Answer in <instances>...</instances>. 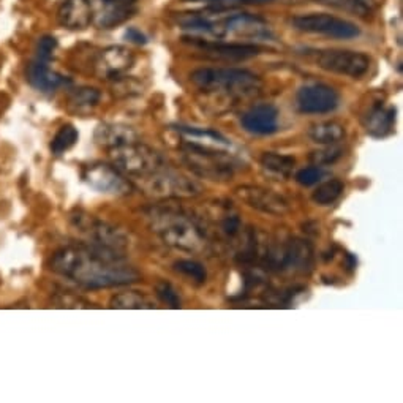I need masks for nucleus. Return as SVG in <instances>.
Instances as JSON below:
<instances>
[{
    "label": "nucleus",
    "mask_w": 403,
    "mask_h": 403,
    "mask_svg": "<svg viewBox=\"0 0 403 403\" xmlns=\"http://www.w3.org/2000/svg\"><path fill=\"white\" fill-rule=\"evenodd\" d=\"M48 63L35 59L27 68V81L40 92H54L67 83V79L49 68Z\"/></svg>",
    "instance_id": "obj_20"
},
{
    "label": "nucleus",
    "mask_w": 403,
    "mask_h": 403,
    "mask_svg": "<svg viewBox=\"0 0 403 403\" xmlns=\"http://www.w3.org/2000/svg\"><path fill=\"white\" fill-rule=\"evenodd\" d=\"M51 269L89 290L124 286L138 282L141 273L127 263L120 251L78 244L57 250Z\"/></svg>",
    "instance_id": "obj_1"
},
{
    "label": "nucleus",
    "mask_w": 403,
    "mask_h": 403,
    "mask_svg": "<svg viewBox=\"0 0 403 403\" xmlns=\"http://www.w3.org/2000/svg\"><path fill=\"white\" fill-rule=\"evenodd\" d=\"M338 93L326 84H307L298 90L296 103L304 114H328L338 106Z\"/></svg>",
    "instance_id": "obj_13"
},
{
    "label": "nucleus",
    "mask_w": 403,
    "mask_h": 403,
    "mask_svg": "<svg viewBox=\"0 0 403 403\" xmlns=\"http://www.w3.org/2000/svg\"><path fill=\"white\" fill-rule=\"evenodd\" d=\"M95 5L93 0H66L57 13L61 26L70 31H84L93 24Z\"/></svg>",
    "instance_id": "obj_16"
},
{
    "label": "nucleus",
    "mask_w": 403,
    "mask_h": 403,
    "mask_svg": "<svg viewBox=\"0 0 403 403\" xmlns=\"http://www.w3.org/2000/svg\"><path fill=\"white\" fill-rule=\"evenodd\" d=\"M294 28L305 33H320L337 40H351L359 35V28L347 19L326 13L299 14L291 21Z\"/></svg>",
    "instance_id": "obj_9"
},
{
    "label": "nucleus",
    "mask_w": 403,
    "mask_h": 403,
    "mask_svg": "<svg viewBox=\"0 0 403 403\" xmlns=\"http://www.w3.org/2000/svg\"><path fill=\"white\" fill-rule=\"evenodd\" d=\"M312 2L357 18H370L377 10V0H312Z\"/></svg>",
    "instance_id": "obj_23"
},
{
    "label": "nucleus",
    "mask_w": 403,
    "mask_h": 403,
    "mask_svg": "<svg viewBox=\"0 0 403 403\" xmlns=\"http://www.w3.org/2000/svg\"><path fill=\"white\" fill-rule=\"evenodd\" d=\"M220 226H221V231L225 233L228 237H234L239 234V231L242 229V223H241V219L237 217L236 214H233V215H226V217L221 220Z\"/></svg>",
    "instance_id": "obj_36"
},
{
    "label": "nucleus",
    "mask_w": 403,
    "mask_h": 403,
    "mask_svg": "<svg viewBox=\"0 0 403 403\" xmlns=\"http://www.w3.org/2000/svg\"><path fill=\"white\" fill-rule=\"evenodd\" d=\"M56 46H57V41L54 37H49V35L41 37L38 41V46H37V61H41V62L51 61V57L56 51Z\"/></svg>",
    "instance_id": "obj_35"
},
{
    "label": "nucleus",
    "mask_w": 403,
    "mask_h": 403,
    "mask_svg": "<svg viewBox=\"0 0 403 403\" xmlns=\"http://www.w3.org/2000/svg\"><path fill=\"white\" fill-rule=\"evenodd\" d=\"M84 181L93 190L106 195H127L132 192V185L124 177V174L108 163H93L84 171Z\"/></svg>",
    "instance_id": "obj_11"
},
{
    "label": "nucleus",
    "mask_w": 403,
    "mask_h": 403,
    "mask_svg": "<svg viewBox=\"0 0 403 403\" xmlns=\"http://www.w3.org/2000/svg\"><path fill=\"white\" fill-rule=\"evenodd\" d=\"M237 195L241 197V199L246 201L248 206L266 214L283 215L285 212L290 211L286 199L271 190L261 189V187H242V189L237 190Z\"/></svg>",
    "instance_id": "obj_18"
},
{
    "label": "nucleus",
    "mask_w": 403,
    "mask_h": 403,
    "mask_svg": "<svg viewBox=\"0 0 403 403\" xmlns=\"http://www.w3.org/2000/svg\"><path fill=\"white\" fill-rule=\"evenodd\" d=\"M95 141L100 146L114 149L125 146V144L136 142L138 141V135L133 128L127 125H119V124H103L98 125L95 130Z\"/></svg>",
    "instance_id": "obj_21"
},
{
    "label": "nucleus",
    "mask_w": 403,
    "mask_h": 403,
    "mask_svg": "<svg viewBox=\"0 0 403 403\" xmlns=\"http://www.w3.org/2000/svg\"><path fill=\"white\" fill-rule=\"evenodd\" d=\"M154 231L168 246L184 251H199L206 246V233L197 221L172 207L155 209L150 215Z\"/></svg>",
    "instance_id": "obj_2"
},
{
    "label": "nucleus",
    "mask_w": 403,
    "mask_h": 403,
    "mask_svg": "<svg viewBox=\"0 0 403 403\" xmlns=\"http://www.w3.org/2000/svg\"><path fill=\"white\" fill-rule=\"evenodd\" d=\"M144 189L154 197L174 198V197H193L199 192V187L195 181L182 176L181 172L164 167L155 174L142 181Z\"/></svg>",
    "instance_id": "obj_10"
},
{
    "label": "nucleus",
    "mask_w": 403,
    "mask_h": 403,
    "mask_svg": "<svg viewBox=\"0 0 403 403\" xmlns=\"http://www.w3.org/2000/svg\"><path fill=\"white\" fill-rule=\"evenodd\" d=\"M345 127L338 124L335 120H326L315 124L308 128V136L316 144H323V146H333L345 140Z\"/></svg>",
    "instance_id": "obj_24"
},
{
    "label": "nucleus",
    "mask_w": 403,
    "mask_h": 403,
    "mask_svg": "<svg viewBox=\"0 0 403 403\" xmlns=\"http://www.w3.org/2000/svg\"><path fill=\"white\" fill-rule=\"evenodd\" d=\"M342 155H343L342 149L337 147L335 144H333V146H328L326 149L318 150V152H313L310 158H312V162L316 163V167H321V164L335 163Z\"/></svg>",
    "instance_id": "obj_33"
},
{
    "label": "nucleus",
    "mask_w": 403,
    "mask_h": 403,
    "mask_svg": "<svg viewBox=\"0 0 403 403\" xmlns=\"http://www.w3.org/2000/svg\"><path fill=\"white\" fill-rule=\"evenodd\" d=\"M316 67L326 70L329 73L359 79L370 70V57L359 51L350 49H320L313 51Z\"/></svg>",
    "instance_id": "obj_7"
},
{
    "label": "nucleus",
    "mask_w": 403,
    "mask_h": 403,
    "mask_svg": "<svg viewBox=\"0 0 403 403\" xmlns=\"http://www.w3.org/2000/svg\"><path fill=\"white\" fill-rule=\"evenodd\" d=\"M79 228H81V231H84L85 236H88L89 242L85 244H90V246H97L116 251H122V248H125L127 246V239L125 236L122 234L120 229L108 225V223L85 220L84 223H79Z\"/></svg>",
    "instance_id": "obj_17"
},
{
    "label": "nucleus",
    "mask_w": 403,
    "mask_h": 403,
    "mask_svg": "<svg viewBox=\"0 0 403 403\" xmlns=\"http://www.w3.org/2000/svg\"><path fill=\"white\" fill-rule=\"evenodd\" d=\"M241 124L251 135H272L278 130V111L272 105H256L244 114Z\"/></svg>",
    "instance_id": "obj_19"
},
{
    "label": "nucleus",
    "mask_w": 403,
    "mask_h": 403,
    "mask_svg": "<svg viewBox=\"0 0 403 403\" xmlns=\"http://www.w3.org/2000/svg\"><path fill=\"white\" fill-rule=\"evenodd\" d=\"M100 98H102L100 90L93 88H81L76 89L75 92H71L70 106L75 108L76 111H88L98 105Z\"/></svg>",
    "instance_id": "obj_27"
},
{
    "label": "nucleus",
    "mask_w": 403,
    "mask_h": 403,
    "mask_svg": "<svg viewBox=\"0 0 403 403\" xmlns=\"http://www.w3.org/2000/svg\"><path fill=\"white\" fill-rule=\"evenodd\" d=\"M155 293L158 299H160L163 304H167L171 308H179L181 307V298H179L177 291L172 288L171 283L168 282H158L155 285Z\"/></svg>",
    "instance_id": "obj_31"
},
{
    "label": "nucleus",
    "mask_w": 403,
    "mask_h": 403,
    "mask_svg": "<svg viewBox=\"0 0 403 403\" xmlns=\"http://www.w3.org/2000/svg\"><path fill=\"white\" fill-rule=\"evenodd\" d=\"M152 300L141 293L128 291L111 299V308H154Z\"/></svg>",
    "instance_id": "obj_29"
},
{
    "label": "nucleus",
    "mask_w": 403,
    "mask_h": 403,
    "mask_svg": "<svg viewBox=\"0 0 403 403\" xmlns=\"http://www.w3.org/2000/svg\"><path fill=\"white\" fill-rule=\"evenodd\" d=\"M138 0H93L95 16L93 26L98 28H112L130 19L136 11Z\"/></svg>",
    "instance_id": "obj_14"
},
{
    "label": "nucleus",
    "mask_w": 403,
    "mask_h": 403,
    "mask_svg": "<svg viewBox=\"0 0 403 403\" xmlns=\"http://www.w3.org/2000/svg\"><path fill=\"white\" fill-rule=\"evenodd\" d=\"M125 37H127L128 40L138 43V45H141V43H146V37H144V35H142L141 32L136 31V28H130V31L127 32Z\"/></svg>",
    "instance_id": "obj_37"
},
{
    "label": "nucleus",
    "mask_w": 403,
    "mask_h": 403,
    "mask_svg": "<svg viewBox=\"0 0 403 403\" xmlns=\"http://www.w3.org/2000/svg\"><path fill=\"white\" fill-rule=\"evenodd\" d=\"M190 81L201 92L229 97L255 95L261 89L260 78L241 68H199L190 75Z\"/></svg>",
    "instance_id": "obj_3"
},
{
    "label": "nucleus",
    "mask_w": 403,
    "mask_h": 403,
    "mask_svg": "<svg viewBox=\"0 0 403 403\" xmlns=\"http://www.w3.org/2000/svg\"><path fill=\"white\" fill-rule=\"evenodd\" d=\"M110 150L114 167L124 174L140 179V181H144L167 167L164 158L155 149L140 144L138 141Z\"/></svg>",
    "instance_id": "obj_4"
},
{
    "label": "nucleus",
    "mask_w": 403,
    "mask_h": 403,
    "mask_svg": "<svg viewBox=\"0 0 403 403\" xmlns=\"http://www.w3.org/2000/svg\"><path fill=\"white\" fill-rule=\"evenodd\" d=\"M182 157L193 172L209 181H228L233 177L234 167L226 154L209 149L203 144L185 142Z\"/></svg>",
    "instance_id": "obj_5"
},
{
    "label": "nucleus",
    "mask_w": 403,
    "mask_h": 403,
    "mask_svg": "<svg viewBox=\"0 0 403 403\" xmlns=\"http://www.w3.org/2000/svg\"><path fill=\"white\" fill-rule=\"evenodd\" d=\"M190 2H206L209 6H217V9H237L242 5L269 4L272 0H190Z\"/></svg>",
    "instance_id": "obj_34"
},
{
    "label": "nucleus",
    "mask_w": 403,
    "mask_h": 403,
    "mask_svg": "<svg viewBox=\"0 0 403 403\" xmlns=\"http://www.w3.org/2000/svg\"><path fill=\"white\" fill-rule=\"evenodd\" d=\"M135 56L124 46H110L98 54L95 61V71L98 76L106 79H117L120 75L132 68Z\"/></svg>",
    "instance_id": "obj_15"
},
{
    "label": "nucleus",
    "mask_w": 403,
    "mask_h": 403,
    "mask_svg": "<svg viewBox=\"0 0 403 403\" xmlns=\"http://www.w3.org/2000/svg\"><path fill=\"white\" fill-rule=\"evenodd\" d=\"M343 189L345 185L342 181H338V179H330V181L318 185V189L313 192L312 199L320 206H329L340 198Z\"/></svg>",
    "instance_id": "obj_26"
},
{
    "label": "nucleus",
    "mask_w": 403,
    "mask_h": 403,
    "mask_svg": "<svg viewBox=\"0 0 403 403\" xmlns=\"http://www.w3.org/2000/svg\"><path fill=\"white\" fill-rule=\"evenodd\" d=\"M323 176H325V171L321 169V167H308L302 168L296 172V182L300 184L302 187H312L315 184H318Z\"/></svg>",
    "instance_id": "obj_32"
},
{
    "label": "nucleus",
    "mask_w": 403,
    "mask_h": 403,
    "mask_svg": "<svg viewBox=\"0 0 403 403\" xmlns=\"http://www.w3.org/2000/svg\"><path fill=\"white\" fill-rule=\"evenodd\" d=\"M78 136H79L78 130L73 125H70V124L62 125L51 141V152L54 155L66 154L67 150H70L75 146L78 141Z\"/></svg>",
    "instance_id": "obj_28"
},
{
    "label": "nucleus",
    "mask_w": 403,
    "mask_h": 403,
    "mask_svg": "<svg viewBox=\"0 0 403 403\" xmlns=\"http://www.w3.org/2000/svg\"><path fill=\"white\" fill-rule=\"evenodd\" d=\"M294 164L296 160L291 155H283V154H276V152H266L261 157V167L266 172H269L271 176L282 179L286 181L293 174Z\"/></svg>",
    "instance_id": "obj_25"
},
{
    "label": "nucleus",
    "mask_w": 403,
    "mask_h": 403,
    "mask_svg": "<svg viewBox=\"0 0 403 403\" xmlns=\"http://www.w3.org/2000/svg\"><path fill=\"white\" fill-rule=\"evenodd\" d=\"M174 268L177 272L184 273L185 277H189L192 280H195L197 283H204L207 278V272L204 269L203 264H199L198 261L192 260H181L174 264Z\"/></svg>",
    "instance_id": "obj_30"
},
{
    "label": "nucleus",
    "mask_w": 403,
    "mask_h": 403,
    "mask_svg": "<svg viewBox=\"0 0 403 403\" xmlns=\"http://www.w3.org/2000/svg\"><path fill=\"white\" fill-rule=\"evenodd\" d=\"M269 24L260 16L250 13H239L234 9L228 10L217 27H215L214 40L225 38H244V40H261L271 38Z\"/></svg>",
    "instance_id": "obj_6"
},
{
    "label": "nucleus",
    "mask_w": 403,
    "mask_h": 403,
    "mask_svg": "<svg viewBox=\"0 0 403 403\" xmlns=\"http://www.w3.org/2000/svg\"><path fill=\"white\" fill-rule=\"evenodd\" d=\"M264 260L272 271L305 272L312 266V247L305 241L290 239L280 246L271 247L264 255Z\"/></svg>",
    "instance_id": "obj_8"
},
{
    "label": "nucleus",
    "mask_w": 403,
    "mask_h": 403,
    "mask_svg": "<svg viewBox=\"0 0 403 403\" xmlns=\"http://www.w3.org/2000/svg\"><path fill=\"white\" fill-rule=\"evenodd\" d=\"M395 122V110L394 108H384L381 103L375 105L365 116V128L372 136L383 138L392 132Z\"/></svg>",
    "instance_id": "obj_22"
},
{
    "label": "nucleus",
    "mask_w": 403,
    "mask_h": 403,
    "mask_svg": "<svg viewBox=\"0 0 403 403\" xmlns=\"http://www.w3.org/2000/svg\"><path fill=\"white\" fill-rule=\"evenodd\" d=\"M190 45L199 48L206 57L219 61H247L261 53V48L251 43H226L220 40H204L190 37Z\"/></svg>",
    "instance_id": "obj_12"
}]
</instances>
